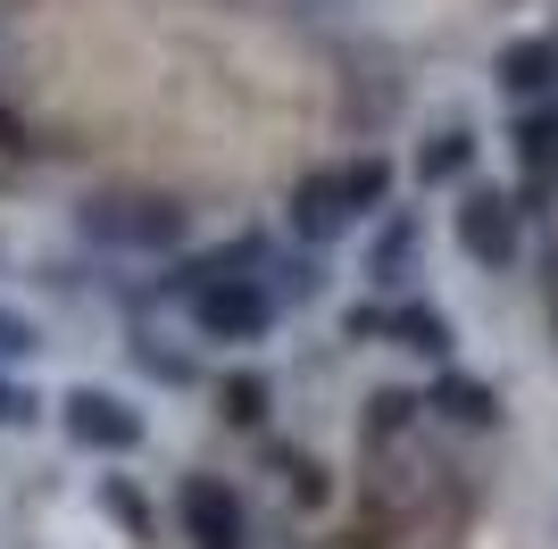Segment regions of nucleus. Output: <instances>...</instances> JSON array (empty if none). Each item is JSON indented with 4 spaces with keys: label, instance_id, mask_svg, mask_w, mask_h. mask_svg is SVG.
I'll return each mask as SVG.
<instances>
[{
    "label": "nucleus",
    "instance_id": "obj_1",
    "mask_svg": "<svg viewBox=\"0 0 558 549\" xmlns=\"http://www.w3.org/2000/svg\"><path fill=\"white\" fill-rule=\"evenodd\" d=\"M392 200V167L384 159H350V167H317V175L292 183V233H301L308 251H326V242H342L367 208Z\"/></svg>",
    "mask_w": 558,
    "mask_h": 549
},
{
    "label": "nucleus",
    "instance_id": "obj_2",
    "mask_svg": "<svg viewBox=\"0 0 558 549\" xmlns=\"http://www.w3.org/2000/svg\"><path fill=\"white\" fill-rule=\"evenodd\" d=\"M75 225H84V242H100V251H175L192 233V208L159 200V192H93V200L75 208Z\"/></svg>",
    "mask_w": 558,
    "mask_h": 549
},
{
    "label": "nucleus",
    "instance_id": "obj_3",
    "mask_svg": "<svg viewBox=\"0 0 558 549\" xmlns=\"http://www.w3.org/2000/svg\"><path fill=\"white\" fill-rule=\"evenodd\" d=\"M450 233H459V251L484 274H509L517 258H525V208H517V192H500V183H466L459 208H450Z\"/></svg>",
    "mask_w": 558,
    "mask_h": 549
},
{
    "label": "nucleus",
    "instance_id": "obj_4",
    "mask_svg": "<svg viewBox=\"0 0 558 549\" xmlns=\"http://www.w3.org/2000/svg\"><path fill=\"white\" fill-rule=\"evenodd\" d=\"M59 425H68L75 450H100V457L142 450V434H150L134 400H125V391H100V383H75L68 400H59Z\"/></svg>",
    "mask_w": 558,
    "mask_h": 549
},
{
    "label": "nucleus",
    "instance_id": "obj_5",
    "mask_svg": "<svg viewBox=\"0 0 558 549\" xmlns=\"http://www.w3.org/2000/svg\"><path fill=\"white\" fill-rule=\"evenodd\" d=\"M175 525L192 549H242L251 541V516H242V491L226 475H184L175 483Z\"/></svg>",
    "mask_w": 558,
    "mask_h": 549
},
{
    "label": "nucleus",
    "instance_id": "obj_6",
    "mask_svg": "<svg viewBox=\"0 0 558 549\" xmlns=\"http://www.w3.org/2000/svg\"><path fill=\"white\" fill-rule=\"evenodd\" d=\"M492 84H500V100H517V109L558 100V34H517V42H500Z\"/></svg>",
    "mask_w": 558,
    "mask_h": 549
},
{
    "label": "nucleus",
    "instance_id": "obj_7",
    "mask_svg": "<svg viewBox=\"0 0 558 549\" xmlns=\"http://www.w3.org/2000/svg\"><path fill=\"white\" fill-rule=\"evenodd\" d=\"M425 408L442 416V425L492 434V425H500V391H492L484 375H459V366H442V375H434V391H425Z\"/></svg>",
    "mask_w": 558,
    "mask_h": 549
},
{
    "label": "nucleus",
    "instance_id": "obj_8",
    "mask_svg": "<svg viewBox=\"0 0 558 549\" xmlns=\"http://www.w3.org/2000/svg\"><path fill=\"white\" fill-rule=\"evenodd\" d=\"M417 251H425V225L400 208V217H384V233H375V251H367V283L375 292H409L417 283Z\"/></svg>",
    "mask_w": 558,
    "mask_h": 549
},
{
    "label": "nucleus",
    "instance_id": "obj_9",
    "mask_svg": "<svg viewBox=\"0 0 558 549\" xmlns=\"http://www.w3.org/2000/svg\"><path fill=\"white\" fill-rule=\"evenodd\" d=\"M517 167H525V192H534V200L558 192V100L517 117Z\"/></svg>",
    "mask_w": 558,
    "mask_h": 549
},
{
    "label": "nucleus",
    "instance_id": "obj_10",
    "mask_svg": "<svg viewBox=\"0 0 558 549\" xmlns=\"http://www.w3.org/2000/svg\"><path fill=\"white\" fill-rule=\"evenodd\" d=\"M384 342H400V350H417V358H450V317L442 308H425V300H400V308H384Z\"/></svg>",
    "mask_w": 558,
    "mask_h": 549
},
{
    "label": "nucleus",
    "instance_id": "obj_11",
    "mask_svg": "<svg viewBox=\"0 0 558 549\" xmlns=\"http://www.w3.org/2000/svg\"><path fill=\"white\" fill-rule=\"evenodd\" d=\"M466 167H475V125H442V134H425L417 183H459Z\"/></svg>",
    "mask_w": 558,
    "mask_h": 549
},
{
    "label": "nucleus",
    "instance_id": "obj_12",
    "mask_svg": "<svg viewBox=\"0 0 558 549\" xmlns=\"http://www.w3.org/2000/svg\"><path fill=\"white\" fill-rule=\"evenodd\" d=\"M417 408H425L417 391H375V400H367V450H375V441H392V434H409Z\"/></svg>",
    "mask_w": 558,
    "mask_h": 549
},
{
    "label": "nucleus",
    "instance_id": "obj_13",
    "mask_svg": "<svg viewBox=\"0 0 558 549\" xmlns=\"http://www.w3.org/2000/svg\"><path fill=\"white\" fill-rule=\"evenodd\" d=\"M100 508H109V516H117L125 533H134V541L150 533V500H142V491H134L125 475H100Z\"/></svg>",
    "mask_w": 558,
    "mask_h": 549
},
{
    "label": "nucleus",
    "instance_id": "obj_14",
    "mask_svg": "<svg viewBox=\"0 0 558 549\" xmlns=\"http://www.w3.org/2000/svg\"><path fill=\"white\" fill-rule=\"evenodd\" d=\"M25 425H43V391H25L17 375H0V434H25Z\"/></svg>",
    "mask_w": 558,
    "mask_h": 549
},
{
    "label": "nucleus",
    "instance_id": "obj_15",
    "mask_svg": "<svg viewBox=\"0 0 558 549\" xmlns=\"http://www.w3.org/2000/svg\"><path fill=\"white\" fill-rule=\"evenodd\" d=\"M226 416L233 425H258V416H267V375H233L226 383Z\"/></svg>",
    "mask_w": 558,
    "mask_h": 549
},
{
    "label": "nucleus",
    "instance_id": "obj_16",
    "mask_svg": "<svg viewBox=\"0 0 558 549\" xmlns=\"http://www.w3.org/2000/svg\"><path fill=\"white\" fill-rule=\"evenodd\" d=\"M43 350V333H34V317H17V308H0V366H17Z\"/></svg>",
    "mask_w": 558,
    "mask_h": 549
},
{
    "label": "nucleus",
    "instance_id": "obj_17",
    "mask_svg": "<svg viewBox=\"0 0 558 549\" xmlns=\"http://www.w3.org/2000/svg\"><path fill=\"white\" fill-rule=\"evenodd\" d=\"M134 358L150 366L159 383H192V358H184V350H150V342H134Z\"/></svg>",
    "mask_w": 558,
    "mask_h": 549
},
{
    "label": "nucleus",
    "instance_id": "obj_18",
    "mask_svg": "<svg viewBox=\"0 0 558 549\" xmlns=\"http://www.w3.org/2000/svg\"><path fill=\"white\" fill-rule=\"evenodd\" d=\"M342 333H350V342H384V308H375V300H359V308L342 317Z\"/></svg>",
    "mask_w": 558,
    "mask_h": 549
},
{
    "label": "nucleus",
    "instance_id": "obj_19",
    "mask_svg": "<svg viewBox=\"0 0 558 549\" xmlns=\"http://www.w3.org/2000/svg\"><path fill=\"white\" fill-rule=\"evenodd\" d=\"M326 491H333L326 466H292V500H301V508H326Z\"/></svg>",
    "mask_w": 558,
    "mask_h": 549
}]
</instances>
